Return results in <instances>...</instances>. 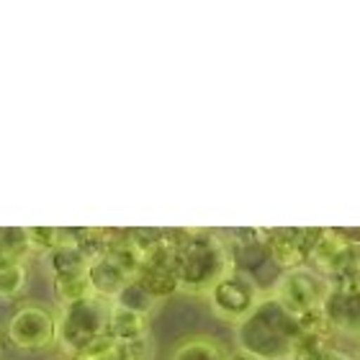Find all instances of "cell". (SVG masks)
<instances>
[{
    "instance_id": "obj_1",
    "label": "cell",
    "mask_w": 360,
    "mask_h": 360,
    "mask_svg": "<svg viewBox=\"0 0 360 360\" xmlns=\"http://www.w3.org/2000/svg\"><path fill=\"white\" fill-rule=\"evenodd\" d=\"M304 338V322L270 293L234 327L237 350L257 360H293Z\"/></svg>"
},
{
    "instance_id": "obj_3",
    "label": "cell",
    "mask_w": 360,
    "mask_h": 360,
    "mask_svg": "<svg viewBox=\"0 0 360 360\" xmlns=\"http://www.w3.org/2000/svg\"><path fill=\"white\" fill-rule=\"evenodd\" d=\"M108 311L111 301L85 296V299L62 304L57 316V342L70 355H80L93 342L108 335Z\"/></svg>"
},
{
    "instance_id": "obj_6",
    "label": "cell",
    "mask_w": 360,
    "mask_h": 360,
    "mask_svg": "<svg viewBox=\"0 0 360 360\" xmlns=\"http://www.w3.org/2000/svg\"><path fill=\"white\" fill-rule=\"evenodd\" d=\"M6 332L18 350H49L57 345V314L41 304H26L8 319Z\"/></svg>"
},
{
    "instance_id": "obj_7",
    "label": "cell",
    "mask_w": 360,
    "mask_h": 360,
    "mask_svg": "<svg viewBox=\"0 0 360 360\" xmlns=\"http://www.w3.org/2000/svg\"><path fill=\"white\" fill-rule=\"evenodd\" d=\"M319 316L330 330L347 338H360V281L330 283Z\"/></svg>"
},
{
    "instance_id": "obj_13",
    "label": "cell",
    "mask_w": 360,
    "mask_h": 360,
    "mask_svg": "<svg viewBox=\"0 0 360 360\" xmlns=\"http://www.w3.org/2000/svg\"><path fill=\"white\" fill-rule=\"evenodd\" d=\"M229 360H257V358H252V355H248V353H242V350H234V353H229Z\"/></svg>"
},
{
    "instance_id": "obj_5",
    "label": "cell",
    "mask_w": 360,
    "mask_h": 360,
    "mask_svg": "<svg viewBox=\"0 0 360 360\" xmlns=\"http://www.w3.org/2000/svg\"><path fill=\"white\" fill-rule=\"evenodd\" d=\"M327 291H330V281L322 273L307 265H293L278 278L268 293L304 322L309 314H319Z\"/></svg>"
},
{
    "instance_id": "obj_2",
    "label": "cell",
    "mask_w": 360,
    "mask_h": 360,
    "mask_svg": "<svg viewBox=\"0 0 360 360\" xmlns=\"http://www.w3.org/2000/svg\"><path fill=\"white\" fill-rule=\"evenodd\" d=\"M234 268L232 255L221 240L214 234H195L191 240L180 242L173 252L175 288L186 293H209V288Z\"/></svg>"
},
{
    "instance_id": "obj_11",
    "label": "cell",
    "mask_w": 360,
    "mask_h": 360,
    "mask_svg": "<svg viewBox=\"0 0 360 360\" xmlns=\"http://www.w3.org/2000/svg\"><path fill=\"white\" fill-rule=\"evenodd\" d=\"M113 304H119V307L129 309V311H136V314H144L150 316V311L155 309V304H158V296L147 288V285H142L136 278H131L124 288H121V293L113 299Z\"/></svg>"
},
{
    "instance_id": "obj_10",
    "label": "cell",
    "mask_w": 360,
    "mask_h": 360,
    "mask_svg": "<svg viewBox=\"0 0 360 360\" xmlns=\"http://www.w3.org/2000/svg\"><path fill=\"white\" fill-rule=\"evenodd\" d=\"M170 360H229V350L211 335H191L175 345Z\"/></svg>"
},
{
    "instance_id": "obj_14",
    "label": "cell",
    "mask_w": 360,
    "mask_h": 360,
    "mask_svg": "<svg viewBox=\"0 0 360 360\" xmlns=\"http://www.w3.org/2000/svg\"><path fill=\"white\" fill-rule=\"evenodd\" d=\"M358 360H360V338H358Z\"/></svg>"
},
{
    "instance_id": "obj_4",
    "label": "cell",
    "mask_w": 360,
    "mask_h": 360,
    "mask_svg": "<svg viewBox=\"0 0 360 360\" xmlns=\"http://www.w3.org/2000/svg\"><path fill=\"white\" fill-rule=\"evenodd\" d=\"M263 296L265 291L257 285L255 278L240 268H229L206 293L211 311L232 327H237L260 304Z\"/></svg>"
},
{
    "instance_id": "obj_9",
    "label": "cell",
    "mask_w": 360,
    "mask_h": 360,
    "mask_svg": "<svg viewBox=\"0 0 360 360\" xmlns=\"http://www.w3.org/2000/svg\"><path fill=\"white\" fill-rule=\"evenodd\" d=\"M108 335L116 342H124L134 350L136 345H142L150 340V316L129 311V309L119 307L111 301V311H108Z\"/></svg>"
},
{
    "instance_id": "obj_12",
    "label": "cell",
    "mask_w": 360,
    "mask_h": 360,
    "mask_svg": "<svg viewBox=\"0 0 360 360\" xmlns=\"http://www.w3.org/2000/svg\"><path fill=\"white\" fill-rule=\"evenodd\" d=\"M23 283H26V270L21 263H15V260L0 263V299L15 296L23 288Z\"/></svg>"
},
{
    "instance_id": "obj_8",
    "label": "cell",
    "mask_w": 360,
    "mask_h": 360,
    "mask_svg": "<svg viewBox=\"0 0 360 360\" xmlns=\"http://www.w3.org/2000/svg\"><path fill=\"white\" fill-rule=\"evenodd\" d=\"M85 276H88L90 291L96 293L98 299H105V301L116 299L121 293V288L134 278L119 263V257L113 255V252H103V255L88 260Z\"/></svg>"
}]
</instances>
